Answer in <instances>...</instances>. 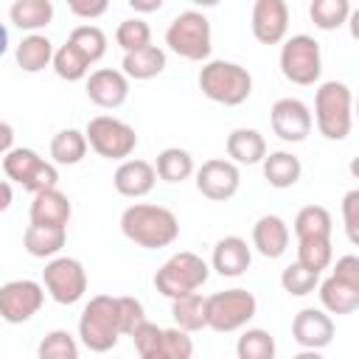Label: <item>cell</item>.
<instances>
[{
  "mask_svg": "<svg viewBox=\"0 0 359 359\" xmlns=\"http://www.w3.org/2000/svg\"><path fill=\"white\" fill-rule=\"evenodd\" d=\"M31 224H50V227H67L70 216H73V205L67 199V194H62L59 188H48L34 194L31 199Z\"/></svg>",
  "mask_w": 359,
  "mask_h": 359,
  "instance_id": "d6986e66",
  "label": "cell"
},
{
  "mask_svg": "<svg viewBox=\"0 0 359 359\" xmlns=\"http://www.w3.org/2000/svg\"><path fill=\"white\" fill-rule=\"evenodd\" d=\"M140 323H146V309H143V303H140L137 297H132V294L118 297V325H121V337H123V334L132 337V331H135Z\"/></svg>",
  "mask_w": 359,
  "mask_h": 359,
  "instance_id": "b9f144b4",
  "label": "cell"
},
{
  "mask_svg": "<svg viewBox=\"0 0 359 359\" xmlns=\"http://www.w3.org/2000/svg\"><path fill=\"white\" fill-rule=\"evenodd\" d=\"M87 137L79 129H62L50 140V160L53 165H76L87 154Z\"/></svg>",
  "mask_w": 359,
  "mask_h": 359,
  "instance_id": "1f68e13d",
  "label": "cell"
},
{
  "mask_svg": "<svg viewBox=\"0 0 359 359\" xmlns=\"http://www.w3.org/2000/svg\"><path fill=\"white\" fill-rule=\"evenodd\" d=\"M107 8H109L107 0H70L67 3V11L81 20H95V17L107 14Z\"/></svg>",
  "mask_w": 359,
  "mask_h": 359,
  "instance_id": "7dc6e473",
  "label": "cell"
},
{
  "mask_svg": "<svg viewBox=\"0 0 359 359\" xmlns=\"http://www.w3.org/2000/svg\"><path fill=\"white\" fill-rule=\"evenodd\" d=\"M334 258V250H331V238H306V241H297V264L303 269H311V272H323L328 269Z\"/></svg>",
  "mask_w": 359,
  "mask_h": 359,
  "instance_id": "74e56055",
  "label": "cell"
},
{
  "mask_svg": "<svg viewBox=\"0 0 359 359\" xmlns=\"http://www.w3.org/2000/svg\"><path fill=\"white\" fill-rule=\"evenodd\" d=\"M14 56H17V65H20L25 73H39V70H45V67L50 65V59H53V42H50L45 34H28V36L20 39Z\"/></svg>",
  "mask_w": 359,
  "mask_h": 359,
  "instance_id": "4316f807",
  "label": "cell"
},
{
  "mask_svg": "<svg viewBox=\"0 0 359 359\" xmlns=\"http://www.w3.org/2000/svg\"><path fill=\"white\" fill-rule=\"evenodd\" d=\"M140 359H194V339L180 328H163L160 342Z\"/></svg>",
  "mask_w": 359,
  "mask_h": 359,
  "instance_id": "d6a6232c",
  "label": "cell"
},
{
  "mask_svg": "<svg viewBox=\"0 0 359 359\" xmlns=\"http://www.w3.org/2000/svg\"><path fill=\"white\" fill-rule=\"evenodd\" d=\"M6 50H8V31H6V25L0 22V59L6 56Z\"/></svg>",
  "mask_w": 359,
  "mask_h": 359,
  "instance_id": "816d5d0a",
  "label": "cell"
},
{
  "mask_svg": "<svg viewBox=\"0 0 359 359\" xmlns=\"http://www.w3.org/2000/svg\"><path fill=\"white\" fill-rule=\"evenodd\" d=\"M115 42L123 48V53L140 50V48L151 45V28H149V22L140 20V17L121 20L118 28H115Z\"/></svg>",
  "mask_w": 359,
  "mask_h": 359,
  "instance_id": "ab89813d",
  "label": "cell"
},
{
  "mask_svg": "<svg viewBox=\"0 0 359 359\" xmlns=\"http://www.w3.org/2000/svg\"><path fill=\"white\" fill-rule=\"evenodd\" d=\"M331 278H337L339 283L351 286V289H359V258L356 255H342L337 258L334 269H331Z\"/></svg>",
  "mask_w": 359,
  "mask_h": 359,
  "instance_id": "bcb514c9",
  "label": "cell"
},
{
  "mask_svg": "<svg viewBox=\"0 0 359 359\" xmlns=\"http://www.w3.org/2000/svg\"><path fill=\"white\" fill-rule=\"evenodd\" d=\"M252 264V247L241 238V236H224L213 244V255H210V269H216V275L222 278H241Z\"/></svg>",
  "mask_w": 359,
  "mask_h": 359,
  "instance_id": "e0dca14e",
  "label": "cell"
},
{
  "mask_svg": "<svg viewBox=\"0 0 359 359\" xmlns=\"http://www.w3.org/2000/svg\"><path fill=\"white\" fill-rule=\"evenodd\" d=\"M205 306H208V328H213L219 334H230V331L244 328L258 311L255 294L250 289H241V286H233V289H224V292L205 297Z\"/></svg>",
  "mask_w": 359,
  "mask_h": 359,
  "instance_id": "9c48e42d",
  "label": "cell"
},
{
  "mask_svg": "<svg viewBox=\"0 0 359 359\" xmlns=\"http://www.w3.org/2000/svg\"><path fill=\"white\" fill-rule=\"evenodd\" d=\"M154 182H157V174H154V165L149 160H123L112 177L115 191L121 196H129V199L146 196L154 188Z\"/></svg>",
  "mask_w": 359,
  "mask_h": 359,
  "instance_id": "ac0fdd59",
  "label": "cell"
},
{
  "mask_svg": "<svg viewBox=\"0 0 359 359\" xmlns=\"http://www.w3.org/2000/svg\"><path fill=\"white\" fill-rule=\"evenodd\" d=\"M278 62H280L283 79L297 87H311L320 81L323 53H320V42L309 34H294V36L283 39Z\"/></svg>",
  "mask_w": 359,
  "mask_h": 359,
  "instance_id": "52a82bcc",
  "label": "cell"
},
{
  "mask_svg": "<svg viewBox=\"0 0 359 359\" xmlns=\"http://www.w3.org/2000/svg\"><path fill=\"white\" fill-rule=\"evenodd\" d=\"M160 337H163V328H160L157 323H151V320L140 323V325L132 331V342H135V348H137V353H140V356H143V353H149V351L160 342Z\"/></svg>",
  "mask_w": 359,
  "mask_h": 359,
  "instance_id": "f6af8a7d",
  "label": "cell"
},
{
  "mask_svg": "<svg viewBox=\"0 0 359 359\" xmlns=\"http://www.w3.org/2000/svg\"><path fill=\"white\" fill-rule=\"evenodd\" d=\"M50 67H53V73H56L59 79H65V81H81V79H87V73H90V65H87L67 42L59 45V48H53Z\"/></svg>",
  "mask_w": 359,
  "mask_h": 359,
  "instance_id": "f35d334b",
  "label": "cell"
},
{
  "mask_svg": "<svg viewBox=\"0 0 359 359\" xmlns=\"http://www.w3.org/2000/svg\"><path fill=\"white\" fill-rule=\"evenodd\" d=\"M42 289L59 303V306H73L84 297L87 292V269L81 266L79 258L70 255H56L45 264L42 269Z\"/></svg>",
  "mask_w": 359,
  "mask_h": 359,
  "instance_id": "30bf717a",
  "label": "cell"
},
{
  "mask_svg": "<svg viewBox=\"0 0 359 359\" xmlns=\"http://www.w3.org/2000/svg\"><path fill=\"white\" fill-rule=\"evenodd\" d=\"M8 20L28 34H39L53 20V3L50 0H14L8 8Z\"/></svg>",
  "mask_w": 359,
  "mask_h": 359,
  "instance_id": "d4e9b609",
  "label": "cell"
},
{
  "mask_svg": "<svg viewBox=\"0 0 359 359\" xmlns=\"http://www.w3.org/2000/svg\"><path fill=\"white\" fill-rule=\"evenodd\" d=\"M292 359H323V353H320V351H300V353H294Z\"/></svg>",
  "mask_w": 359,
  "mask_h": 359,
  "instance_id": "f5cc1de1",
  "label": "cell"
},
{
  "mask_svg": "<svg viewBox=\"0 0 359 359\" xmlns=\"http://www.w3.org/2000/svg\"><path fill=\"white\" fill-rule=\"evenodd\" d=\"M331 230H334V219H331L328 208H323V205H306L294 216V238L297 241L331 238Z\"/></svg>",
  "mask_w": 359,
  "mask_h": 359,
  "instance_id": "f1b7e54d",
  "label": "cell"
},
{
  "mask_svg": "<svg viewBox=\"0 0 359 359\" xmlns=\"http://www.w3.org/2000/svg\"><path fill=\"white\" fill-rule=\"evenodd\" d=\"M84 137H87V146L104 160H121L123 163L137 149V132L126 121L112 118V115L90 118Z\"/></svg>",
  "mask_w": 359,
  "mask_h": 359,
  "instance_id": "ba28073f",
  "label": "cell"
},
{
  "mask_svg": "<svg viewBox=\"0 0 359 359\" xmlns=\"http://www.w3.org/2000/svg\"><path fill=\"white\" fill-rule=\"evenodd\" d=\"M121 233L143 250H160L177 241L180 219L165 205L135 202L121 213Z\"/></svg>",
  "mask_w": 359,
  "mask_h": 359,
  "instance_id": "6da1fadb",
  "label": "cell"
},
{
  "mask_svg": "<svg viewBox=\"0 0 359 359\" xmlns=\"http://www.w3.org/2000/svg\"><path fill=\"white\" fill-rule=\"evenodd\" d=\"M320 135L325 140H345L353 126V95L345 81H323L314 93V115Z\"/></svg>",
  "mask_w": 359,
  "mask_h": 359,
  "instance_id": "3957f363",
  "label": "cell"
},
{
  "mask_svg": "<svg viewBox=\"0 0 359 359\" xmlns=\"http://www.w3.org/2000/svg\"><path fill=\"white\" fill-rule=\"evenodd\" d=\"M196 171L194 165V157L191 151L180 149V146H168L157 154V163H154V174L163 180V182H185L191 174Z\"/></svg>",
  "mask_w": 359,
  "mask_h": 359,
  "instance_id": "f546056e",
  "label": "cell"
},
{
  "mask_svg": "<svg viewBox=\"0 0 359 359\" xmlns=\"http://www.w3.org/2000/svg\"><path fill=\"white\" fill-rule=\"evenodd\" d=\"M210 278V266L202 255L191 252V250H182V252H174L157 272H154V289L168 297V300H177V297H185V294H194L199 292Z\"/></svg>",
  "mask_w": 359,
  "mask_h": 359,
  "instance_id": "5b68a950",
  "label": "cell"
},
{
  "mask_svg": "<svg viewBox=\"0 0 359 359\" xmlns=\"http://www.w3.org/2000/svg\"><path fill=\"white\" fill-rule=\"evenodd\" d=\"M342 222L351 244H359V188L348 191L342 196Z\"/></svg>",
  "mask_w": 359,
  "mask_h": 359,
  "instance_id": "7bdbcfd3",
  "label": "cell"
},
{
  "mask_svg": "<svg viewBox=\"0 0 359 359\" xmlns=\"http://www.w3.org/2000/svg\"><path fill=\"white\" fill-rule=\"evenodd\" d=\"M275 353H278V345L266 328H247L236 342L238 359H275Z\"/></svg>",
  "mask_w": 359,
  "mask_h": 359,
  "instance_id": "836d02e7",
  "label": "cell"
},
{
  "mask_svg": "<svg viewBox=\"0 0 359 359\" xmlns=\"http://www.w3.org/2000/svg\"><path fill=\"white\" fill-rule=\"evenodd\" d=\"M252 36L261 45H278L289 31V6L283 0H255L250 14Z\"/></svg>",
  "mask_w": 359,
  "mask_h": 359,
  "instance_id": "5bb4252c",
  "label": "cell"
},
{
  "mask_svg": "<svg viewBox=\"0 0 359 359\" xmlns=\"http://www.w3.org/2000/svg\"><path fill=\"white\" fill-rule=\"evenodd\" d=\"M36 359H79L76 337L65 328L48 331L36 345Z\"/></svg>",
  "mask_w": 359,
  "mask_h": 359,
  "instance_id": "d590c367",
  "label": "cell"
},
{
  "mask_svg": "<svg viewBox=\"0 0 359 359\" xmlns=\"http://www.w3.org/2000/svg\"><path fill=\"white\" fill-rule=\"evenodd\" d=\"M67 241V227L50 224H28L22 233V247L34 258H56Z\"/></svg>",
  "mask_w": 359,
  "mask_h": 359,
  "instance_id": "603a6c76",
  "label": "cell"
},
{
  "mask_svg": "<svg viewBox=\"0 0 359 359\" xmlns=\"http://www.w3.org/2000/svg\"><path fill=\"white\" fill-rule=\"evenodd\" d=\"M129 6L140 14H151V11H160L163 8V0H129Z\"/></svg>",
  "mask_w": 359,
  "mask_h": 359,
  "instance_id": "681fc988",
  "label": "cell"
},
{
  "mask_svg": "<svg viewBox=\"0 0 359 359\" xmlns=\"http://www.w3.org/2000/svg\"><path fill=\"white\" fill-rule=\"evenodd\" d=\"M87 98L101 109H118L129 98V79L115 67H98L87 76Z\"/></svg>",
  "mask_w": 359,
  "mask_h": 359,
  "instance_id": "2e32d148",
  "label": "cell"
},
{
  "mask_svg": "<svg viewBox=\"0 0 359 359\" xmlns=\"http://www.w3.org/2000/svg\"><path fill=\"white\" fill-rule=\"evenodd\" d=\"M163 70H165V50L157 48V45H146L140 50L123 53V62H121V73L126 79H135V81L154 79Z\"/></svg>",
  "mask_w": 359,
  "mask_h": 359,
  "instance_id": "cb8c5ba5",
  "label": "cell"
},
{
  "mask_svg": "<svg viewBox=\"0 0 359 359\" xmlns=\"http://www.w3.org/2000/svg\"><path fill=\"white\" fill-rule=\"evenodd\" d=\"M22 188L31 191V194H39V191H48V188H59V171H56V165L48 163V160H42Z\"/></svg>",
  "mask_w": 359,
  "mask_h": 359,
  "instance_id": "ee69618b",
  "label": "cell"
},
{
  "mask_svg": "<svg viewBox=\"0 0 359 359\" xmlns=\"http://www.w3.org/2000/svg\"><path fill=\"white\" fill-rule=\"evenodd\" d=\"M67 45L87 62V65H95L104 59L107 53V34L98 28V25H76L67 36Z\"/></svg>",
  "mask_w": 359,
  "mask_h": 359,
  "instance_id": "4dcf8cb0",
  "label": "cell"
},
{
  "mask_svg": "<svg viewBox=\"0 0 359 359\" xmlns=\"http://www.w3.org/2000/svg\"><path fill=\"white\" fill-rule=\"evenodd\" d=\"M261 168H264V180L278 188V191H286L292 185H297L300 174H303V163L300 157H294L292 151H266V157L261 160Z\"/></svg>",
  "mask_w": 359,
  "mask_h": 359,
  "instance_id": "7402d4cb",
  "label": "cell"
},
{
  "mask_svg": "<svg viewBox=\"0 0 359 359\" xmlns=\"http://www.w3.org/2000/svg\"><path fill=\"white\" fill-rule=\"evenodd\" d=\"M317 283H320V275L311 272V269H303L297 261L289 264V266L280 272V286H283V292H289L292 297H306V294H311V292L317 289Z\"/></svg>",
  "mask_w": 359,
  "mask_h": 359,
  "instance_id": "60d3db41",
  "label": "cell"
},
{
  "mask_svg": "<svg viewBox=\"0 0 359 359\" xmlns=\"http://www.w3.org/2000/svg\"><path fill=\"white\" fill-rule=\"evenodd\" d=\"M196 81H199V90L205 98L224 104V107H238L252 95V76L238 62L208 59L202 65Z\"/></svg>",
  "mask_w": 359,
  "mask_h": 359,
  "instance_id": "7a4b0ae2",
  "label": "cell"
},
{
  "mask_svg": "<svg viewBox=\"0 0 359 359\" xmlns=\"http://www.w3.org/2000/svg\"><path fill=\"white\" fill-rule=\"evenodd\" d=\"M171 317H174V328L185 331V334H194V331L208 328V306H205V297L199 292H194V294H185V297L171 300Z\"/></svg>",
  "mask_w": 359,
  "mask_h": 359,
  "instance_id": "484cf974",
  "label": "cell"
},
{
  "mask_svg": "<svg viewBox=\"0 0 359 359\" xmlns=\"http://www.w3.org/2000/svg\"><path fill=\"white\" fill-rule=\"evenodd\" d=\"M45 303V289L42 283L31 278H17L0 286V320L20 325L28 323Z\"/></svg>",
  "mask_w": 359,
  "mask_h": 359,
  "instance_id": "8fae6325",
  "label": "cell"
},
{
  "mask_svg": "<svg viewBox=\"0 0 359 359\" xmlns=\"http://www.w3.org/2000/svg\"><path fill=\"white\" fill-rule=\"evenodd\" d=\"M11 149H14V129L6 121H0V154H6Z\"/></svg>",
  "mask_w": 359,
  "mask_h": 359,
  "instance_id": "c3c4849f",
  "label": "cell"
},
{
  "mask_svg": "<svg viewBox=\"0 0 359 359\" xmlns=\"http://www.w3.org/2000/svg\"><path fill=\"white\" fill-rule=\"evenodd\" d=\"M309 17L320 31H337L348 22L351 3L348 0H314L309 6Z\"/></svg>",
  "mask_w": 359,
  "mask_h": 359,
  "instance_id": "e575fe53",
  "label": "cell"
},
{
  "mask_svg": "<svg viewBox=\"0 0 359 359\" xmlns=\"http://www.w3.org/2000/svg\"><path fill=\"white\" fill-rule=\"evenodd\" d=\"M224 149H227V157L230 163L236 165H255L266 157V140L258 129H250V126H238L227 135L224 140Z\"/></svg>",
  "mask_w": 359,
  "mask_h": 359,
  "instance_id": "44dd1931",
  "label": "cell"
},
{
  "mask_svg": "<svg viewBox=\"0 0 359 359\" xmlns=\"http://www.w3.org/2000/svg\"><path fill=\"white\" fill-rule=\"evenodd\" d=\"M42 163V157L34 151V149H25V146H14L11 151L3 154V171L8 180L25 185L28 177L36 171V165Z\"/></svg>",
  "mask_w": 359,
  "mask_h": 359,
  "instance_id": "8d00e7d4",
  "label": "cell"
},
{
  "mask_svg": "<svg viewBox=\"0 0 359 359\" xmlns=\"http://www.w3.org/2000/svg\"><path fill=\"white\" fill-rule=\"evenodd\" d=\"M334 320L323 309H300L292 320V337L303 351H323L334 339Z\"/></svg>",
  "mask_w": 359,
  "mask_h": 359,
  "instance_id": "9a60e30c",
  "label": "cell"
},
{
  "mask_svg": "<svg viewBox=\"0 0 359 359\" xmlns=\"http://www.w3.org/2000/svg\"><path fill=\"white\" fill-rule=\"evenodd\" d=\"M269 123L272 132L283 140V143H303L311 132V109L300 101V98H278L269 109Z\"/></svg>",
  "mask_w": 359,
  "mask_h": 359,
  "instance_id": "4fadbf2b",
  "label": "cell"
},
{
  "mask_svg": "<svg viewBox=\"0 0 359 359\" xmlns=\"http://www.w3.org/2000/svg\"><path fill=\"white\" fill-rule=\"evenodd\" d=\"M317 289L325 314H353L359 309V289H351L331 275L323 283H317Z\"/></svg>",
  "mask_w": 359,
  "mask_h": 359,
  "instance_id": "83f0119b",
  "label": "cell"
},
{
  "mask_svg": "<svg viewBox=\"0 0 359 359\" xmlns=\"http://www.w3.org/2000/svg\"><path fill=\"white\" fill-rule=\"evenodd\" d=\"M14 202V191H11V182L8 180H0V213L8 210Z\"/></svg>",
  "mask_w": 359,
  "mask_h": 359,
  "instance_id": "f907efd6",
  "label": "cell"
},
{
  "mask_svg": "<svg viewBox=\"0 0 359 359\" xmlns=\"http://www.w3.org/2000/svg\"><path fill=\"white\" fill-rule=\"evenodd\" d=\"M121 325H118V297L95 294L84 303L79 317V339L84 348L95 353H107L118 345Z\"/></svg>",
  "mask_w": 359,
  "mask_h": 359,
  "instance_id": "277c9868",
  "label": "cell"
},
{
  "mask_svg": "<svg viewBox=\"0 0 359 359\" xmlns=\"http://www.w3.org/2000/svg\"><path fill=\"white\" fill-rule=\"evenodd\" d=\"M165 45L188 62H208L213 50L210 20L196 8L180 11L165 28Z\"/></svg>",
  "mask_w": 359,
  "mask_h": 359,
  "instance_id": "8992f818",
  "label": "cell"
},
{
  "mask_svg": "<svg viewBox=\"0 0 359 359\" xmlns=\"http://www.w3.org/2000/svg\"><path fill=\"white\" fill-rule=\"evenodd\" d=\"M196 191L210 199V202H227L236 196L238 185H241V171L236 163L224 160V157H213L205 160L196 171Z\"/></svg>",
  "mask_w": 359,
  "mask_h": 359,
  "instance_id": "7c38bea8",
  "label": "cell"
},
{
  "mask_svg": "<svg viewBox=\"0 0 359 359\" xmlns=\"http://www.w3.org/2000/svg\"><path fill=\"white\" fill-rule=\"evenodd\" d=\"M252 247L264 258H280L289 247V224L275 213L261 216L252 224Z\"/></svg>",
  "mask_w": 359,
  "mask_h": 359,
  "instance_id": "ffe728a7",
  "label": "cell"
}]
</instances>
